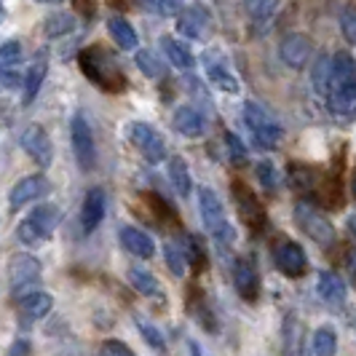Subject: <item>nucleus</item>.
Returning a JSON list of instances; mask_svg holds the SVG:
<instances>
[{
  "mask_svg": "<svg viewBox=\"0 0 356 356\" xmlns=\"http://www.w3.org/2000/svg\"><path fill=\"white\" fill-rule=\"evenodd\" d=\"M327 102L335 113H354L356 110V62L348 51H338L330 62V81H327Z\"/></svg>",
  "mask_w": 356,
  "mask_h": 356,
  "instance_id": "f257e3e1",
  "label": "nucleus"
},
{
  "mask_svg": "<svg viewBox=\"0 0 356 356\" xmlns=\"http://www.w3.org/2000/svg\"><path fill=\"white\" fill-rule=\"evenodd\" d=\"M244 124L250 126V134L254 145L263 147V150H273L276 145L282 143V137H284L282 124L260 102H252V99L244 102Z\"/></svg>",
  "mask_w": 356,
  "mask_h": 356,
  "instance_id": "f03ea898",
  "label": "nucleus"
},
{
  "mask_svg": "<svg viewBox=\"0 0 356 356\" xmlns=\"http://www.w3.org/2000/svg\"><path fill=\"white\" fill-rule=\"evenodd\" d=\"M198 209H201V220H204L207 231L212 233L217 241L231 244L233 238H236V233H233V228L228 225L222 201L217 198V193H214L212 188H201V191H198Z\"/></svg>",
  "mask_w": 356,
  "mask_h": 356,
  "instance_id": "7ed1b4c3",
  "label": "nucleus"
},
{
  "mask_svg": "<svg viewBox=\"0 0 356 356\" xmlns=\"http://www.w3.org/2000/svg\"><path fill=\"white\" fill-rule=\"evenodd\" d=\"M126 137H129V143L143 153L145 161L159 163V161L166 159V143H163V137H161L150 124H145V121H131L129 129H126Z\"/></svg>",
  "mask_w": 356,
  "mask_h": 356,
  "instance_id": "20e7f679",
  "label": "nucleus"
},
{
  "mask_svg": "<svg viewBox=\"0 0 356 356\" xmlns=\"http://www.w3.org/2000/svg\"><path fill=\"white\" fill-rule=\"evenodd\" d=\"M70 137H72V150H75V161L83 172H89L97 161V147H94V131H91L89 121L83 113H75L70 121Z\"/></svg>",
  "mask_w": 356,
  "mask_h": 356,
  "instance_id": "39448f33",
  "label": "nucleus"
},
{
  "mask_svg": "<svg viewBox=\"0 0 356 356\" xmlns=\"http://www.w3.org/2000/svg\"><path fill=\"white\" fill-rule=\"evenodd\" d=\"M295 220H298V225H300L316 244H321V247L335 244V228H332V222L321 212H316L314 207L298 204V207H295Z\"/></svg>",
  "mask_w": 356,
  "mask_h": 356,
  "instance_id": "423d86ee",
  "label": "nucleus"
},
{
  "mask_svg": "<svg viewBox=\"0 0 356 356\" xmlns=\"http://www.w3.org/2000/svg\"><path fill=\"white\" fill-rule=\"evenodd\" d=\"M40 279V263H38L33 254H17L11 260V268H8V284H11V292L14 295H27L30 286L38 284Z\"/></svg>",
  "mask_w": 356,
  "mask_h": 356,
  "instance_id": "0eeeda50",
  "label": "nucleus"
},
{
  "mask_svg": "<svg viewBox=\"0 0 356 356\" xmlns=\"http://www.w3.org/2000/svg\"><path fill=\"white\" fill-rule=\"evenodd\" d=\"M19 145H22V150L30 156V159L35 161L38 166H49L54 159V150H51V140H49V134L43 131V126L38 124H30L24 131H22V137H19Z\"/></svg>",
  "mask_w": 356,
  "mask_h": 356,
  "instance_id": "6e6552de",
  "label": "nucleus"
},
{
  "mask_svg": "<svg viewBox=\"0 0 356 356\" xmlns=\"http://www.w3.org/2000/svg\"><path fill=\"white\" fill-rule=\"evenodd\" d=\"M273 263L276 268L289 276V279H300L305 270H308V260H305V252L300 244H295V241H282V244H276V250H273Z\"/></svg>",
  "mask_w": 356,
  "mask_h": 356,
  "instance_id": "1a4fd4ad",
  "label": "nucleus"
},
{
  "mask_svg": "<svg viewBox=\"0 0 356 356\" xmlns=\"http://www.w3.org/2000/svg\"><path fill=\"white\" fill-rule=\"evenodd\" d=\"M49 193V179L43 177V175H30V177H22L11 188V193H8V204L14 207V209H22V207H27V204H33L38 198H43Z\"/></svg>",
  "mask_w": 356,
  "mask_h": 356,
  "instance_id": "9d476101",
  "label": "nucleus"
},
{
  "mask_svg": "<svg viewBox=\"0 0 356 356\" xmlns=\"http://www.w3.org/2000/svg\"><path fill=\"white\" fill-rule=\"evenodd\" d=\"M279 54H282V62L292 70H300L308 65L311 59V40L303 35V33H289V35L282 40L279 46Z\"/></svg>",
  "mask_w": 356,
  "mask_h": 356,
  "instance_id": "9b49d317",
  "label": "nucleus"
},
{
  "mask_svg": "<svg viewBox=\"0 0 356 356\" xmlns=\"http://www.w3.org/2000/svg\"><path fill=\"white\" fill-rule=\"evenodd\" d=\"M19 62H22V46L17 40H8L6 46H0V83L14 89L19 83H24V78L19 75Z\"/></svg>",
  "mask_w": 356,
  "mask_h": 356,
  "instance_id": "f8f14e48",
  "label": "nucleus"
},
{
  "mask_svg": "<svg viewBox=\"0 0 356 356\" xmlns=\"http://www.w3.org/2000/svg\"><path fill=\"white\" fill-rule=\"evenodd\" d=\"M107 209V198L102 188H91L86 198H83V212H81V222H83V231L91 233L99 228L102 217H105Z\"/></svg>",
  "mask_w": 356,
  "mask_h": 356,
  "instance_id": "ddd939ff",
  "label": "nucleus"
},
{
  "mask_svg": "<svg viewBox=\"0 0 356 356\" xmlns=\"http://www.w3.org/2000/svg\"><path fill=\"white\" fill-rule=\"evenodd\" d=\"M233 282H236V289H238V295L244 298V300H257V295H260V276H257V270L252 266L250 260H238L236 268H233Z\"/></svg>",
  "mask_w": 356,
  "mask_h": 356,
  "instance_id": "4468645a",
  "label": "nucleus"
},
{
  "mask_svg": "<svg viewBox=\"0 0 356 356\" xmlns=\"http://www.w3.org/2000/svg\"><path fill=\"white\" fill-rule=\"evenodd\" d=\"M175 129H177L182 137H191V140H196L201 137L204 131H207V121H204V115L198 113L196 107L191 105H182L175 110Z\"/></svg>",
  "mask_w": 356,
  "mask_h": 356,
  "instance_id": "2eb2a0df",
  "label": "nucleus"
},
{
  "mask_svg": "<svg viewBox=\"0 0 356 356\" xmlns=\"http://www.w3.org/2000/svg\"><path fill=\"white\" fill-rule=\"evenodd\" d=\"M121 241H124V247L131 252L134 257L147 260V257H153V254H156V244H153V238H150L145 231H140V228H134V225H126L124 231H121Z\"/></svg>",
  "mask_w": 356,
  "mask_h": 356,
  "instance_id": "dca6fc26",
  "label": "nucleus"
},
{
  "mask_svg": "<svg viewBox=\"0 0 356 356\" xmlns=\"http://www.w3.org/2000/svg\"><path fill=\"white\" fill-rule=\"evenodd\" d=\"M233 188H236V201H238V207H241V212H244L247 225H252L254 231H260V228H263V222H266V214H263L260 201L252 196L244 185H238V182H236Z\"/></svg>",
  "mask_w": 356,
  "mask_h": 356,
  "instance_id": "f3484780",
  "label": "nucleus"
},
{
  "mask_svg": "<svg viewBox=\"0 0 356 356\" xmlns=\"http://www.w3.org/2000/svg\"><path fill=\"white\" fill-rule=\"evenodd\" d=\"M33 225L38 228V233L43 236V238H49L54 231H56V225H59V220H62V212H59V207H54V204H40L35 207L30 217H27Z\"/></svg>",
  "mask_w": 356,
  "mask_h": 356,
  "instance_id": "a211bd4d",
  "label": "nucleus"
},
{
  "mask_svg": "<svg viewBox=\"0 0 356 356\" xmlns=\"http://www.w3.org/2000/svg\"><path fill=\"white\" fill-rule=\"evenodd\" d=\"M319 298L327 305L340 308V305L346 303V284H343V279L335 276V273H330V270L319 273Z\"/></svg>",
  "mask_w": 356,
  "mask_h": 356,
  "instance_id": "6ab92c4d",
  "label": "nucleus"
},
{
  "mask_svg": "<svg viewBox=\"0 0 356 356\" xmlns=\"http://www.w3.org/2000/svg\"><path fill=\"white\" fill-rule=\"evenodd\" d=\"M161 46H163V51H166V56H169V62L175 65V67H179V70H191L193 65H196V56H193V51L182 43V40H175V38H161Z\"/></svg>",
  "mask_w": 356,
  "mask_h": 356,
  "instance_id": "aec40b11",
  "label": "nucleus"
},
{
  "mask_svg": "<svg viewBox=\"0 0 356 356\" xmlns=\"http://www.w3.org/2000/svg\"><path fill=\"white\" fill-rule=\"evenodd\" d=\"M107 30H110V35L113 40L124 49V51H134L137 49V43H140V35H137V30L121 17H113L107 19Z\"/></svg>",
  "mask_w": 356,
  "mask_h": 356,
  "instance_id": "412c9836",
  "label": "nucleus"
},
{
  "mask_svg": "<svg viewBox=\"0 0 356 356\" xmlns=\"http://www.w3.org/2000/svg\"><path fill=\"white\" fill-rule=\"evenodd\" d=\"M51 308H54V298L49 292H27V295L22 298V314L33 321L49 316Z\"/></svg>",
  "mask_w": 356,
  "mask_h": 356,
  "instance_id": "4be33fe9",
  "label": "nucleus"
},
{
  "mask_svg": "<svg viewBox=\"0 0 356 356\" xmlns=\"http://www.w3.org/2000/svg\"><path fill=\"white\" fill-rule=\"evenodd\" d=\"M204 24H207V11L198 8V6H191L185 8L177 17V30L185 38H198L204 33Z\"/></svg>",
  "mask_w": 356,
  "mask_h": 356,
  "instance_id": "5701e85b",
  "label": "nucleus"
},
{
  "mask_svg": "<svg viewBox=\"0 0 356 356\" xmlns=\"http://www.w3.org/2000/svg\"><path fill=\"white\" fill-rule=\"evenodd\" d=\"M46 75H49V65L40 62V59L27 67V72H24V102L35 99L40 86H43V81H46Z\"/></svg>",
  "mask_w": 356,
  "mask_h": 356,
  "instance_id": "b1692460",
  "label": "nucleus"
},
{
  "mask_svg": "<svg viewBox=\"0 0 356 356\" xmlns=\"http://www.w3.org/2000/svg\"><path fill=\"white\" fill-rule=\"evenodd\" d=\"M311 348H314V356H335L338 354V332L332 327H319L311 338Z\"/></svg>",
  "mask_w": 356,
  "mask_h": 356,
  "instance_id": "393cba45",
  "label": "nucleus"
},
{
  "mask_svg": "<svg viewBox=\"0 0 356 356\" xmlns=\"http://www.w3.org/2000/svg\"><path fill=\"white\" fill-rule=\"evenodd\" d=\"M207 75H209V81L217 89L228 91V94H238V78L222 62H209L207 65Z\"/></svg>",
  "mask_w": 356,
  "mask_h": 356,
  "instance_id": "a878e982",
  "label": "nucleus"
},
{
  "mask_svg": "<svg viewBox=\"0 0 356 356\" xmlns=\"http://www.w3.org/2000/svg\"><path fill=\"white\" fill-rule=\"evenodd\" d=\"M169 179L175 185L179 196H188L191 188H193V179H191V172H188V163L182 159H172L169 161Z\"/></svg>",
  "mask_w": 356,
  "mask_h": 356,
  "instance_id": "bb28decb",
  "label": "nucleus"
},
{
  "mask_svg": "<svg viewBox=\"0 0 356 356\" xmlns=\"http://www.w3.org/2000/svg\"><path fill=\"white\" fill-rule=\"evenodd\" d=\"M129 282H131V286H134L140 295H147V298H153V295H159L161 292L156 276L147 273L145 268H131V270H129Z\"/></svg>",
  "mask_w": 356,
  "mask_h": 356,
  "instance_id": "cd10ccee",
  "label": "nucleus"
},
{
  "mask_svg": "<svg viewBox=\"0 0 356 356\" xmlns=\"http://www.w3.org/2000/svg\"><path fill=\"white\" fill-rule=\"evenodd\" d=\"M279 3H282V0H247L244 6H247V14L252 17L254 24H268L270 17L276 14Z\"/></svg>",
  "mask_w": 356,
  "mask_h": 356,
  "instance_id": "c85d7f7f",
  "label": "nucleus"
},
{
  "mask_svg": "<svg viewBox=\"0 0 356 356\" xmlns=\"http://www.w3.org/2000/svg\"><path fill=\"white\" fill-rule=\"evenodd\" d=\"M72 30H75V17H70V14H54V17H49L46 24H43V33L49 38L70 35Z\"/></svg>",
  "mask_w": 356,
  "mask_h": 356,
  "instance_id": "c756f323",
  "label": "nucleus"
},
{
  "mask_svg": "<svg viewBox=\"0 0 356 356\" xmlns=\"http://www.w3.org/2000/svg\"><path fill=\"white\" fill-rule=\"evenodd\" d=\"M137 327H140L143 338L147 340V346H153L156 351H166V340L161 335V330H156L150 321H145V319H137Z\"/></svg>",
  "mask_w": 356,
  "mask_h": 356,
  "instance_id": "7c9ffc66",
  "label": "nucleus"
},
{
  "mask_svg": "<svg viewBox=\"0 0 356 356\" xmlns=\"http://www.w3.org/2000/svg\"><path fill=\"white\" fill-rule=\"evenodd\" d=\"M163 257H166V266L175 276H185V254L175 247V244H166L163 247Z\"/></svg>",
  "mask_w": 356,
  "mask_h": 356,
  "instance_id": "2f4dec72",
  "label": "nucleus"
},
{
  "mask_svg": "<svg viewBox=\"0 0 356 356\" xmlns=\"http://www.w3.org/2000/svg\"><path fill=\"white\" fill-rule=\"evenodd\" d=\"M134 62H137V67H140L147 78H159L161 72H163V70H161V65H159V59H156L150 51H137Z\"/></svg>",
  "mask_w": 356,
  "mask_h": 356,
  "instance_id": "473e14b6",
  "label": "nucleus"
},
{
  "mask_svg": "<svg viewBox=\"0 0 356 356\" xmlns=\"http://www.w3.org/2000/svg\"><path fill=\"white\" fill-rule=\"evenodd\" d=\"M19 238H22L27 247H38V244H43V241H46V238L38 233V228L30 222V220H24V222L19 225Z\"/></svg>",
  "mask_w": 356,
  "mask_h": 356,
  "instance_id": "72a5a7b5",
  "label": "nucleus"
},
{
  "mask_svg": "<svg viewBox=\"0 0 356 356\" xmlns=\"http://www.w3.org/2000/svg\"><path fill=\"white\" fill-rule=\"evenodd\" d=\"M257 177H260V182L266 185V188H276V169H273V163L270 161H260L257 163Z\"/></svg>",
  "mask_w": 356,
  "mask_h": 356,
  "instance_id": "f704fd0d",
  "label": "nucleus"
},
{
  "mask_svg": "<svg viewBox=\"0 0 356 356\" xmlns=\"http://www.w3.org/2000/svg\"><path fill=\"white\" fill-rule=\"evenodd\" d=\"M102 354L105 356H134V351L121 343V340H107L105 346H102Z\"/></svg>",
  "mask_w": 356,
  "mask_h": 356,
  "instance_id": "c9c22d12",
  "label": "nucleus"
},
{
  "mask_svg": "<svg viewBox=\"0 0 356 356\" xmlns=\"http://www.w3.org/2000/svg\"><path fill=\"white\" fill-rule=\"evenodd\" d=\"M225 140H228V150H231V156H233V161H244L247 159V147L241 145V140L236 137V134H225Z\"/></svg>",
  "mask_w": 356,
  "mask_h": 356,
  "instance_id": "e433bc0d",
  "label": "nucleus"
},
{
  "mask_svg": "<svg viewBox=\"0 0 356 356\" xmlns=\"http://www.w3.org/2000/svg\"><path fill=\"white\" fill-rule=\"evenodd\" d=\"M343 33H346V38L351 43H356V11H346L343 14Z\"/></svg>",
  "mask_w": 356,
  "mask_h": 356,
  "instance_id": "4c0bfd02",
  "label": "nucleus"
},
{
  "mask_svg": "<svg viewBox=\"0 0 356 356\" xmlns=\"http://www.w3.org/2000/svg\"><path fill=\"white\" fill-rule=\"evenodd\" d=\"M150 3H153V8L159 14H177L182 0H150Z\"/></svg>",
  "mask_w": 356,
  "mask_h": 356,
  "instance_id": "58836bf2",
  "label": "nucleus"
},
{
  "mask_svg": "<svg viewBox=\"0 0 356 356\" xmlns=\"http://www.w3.org/2000/svg\"><path fill=\"white\" fill-rule=\"evenodd\" d=\"M72 3H75V8H78V11L83 14V17H89V19L94 17V11H97L91 0H72Z\"/></svg>",
  "mask_w": 356,
  "mask_h": 356,
  "instance_id": "ea45409f",
  "label": "nucleus"
},
{
  "mask_svg": "<svg viewBox=\"0 0 356 356\" xmlns=\"http://www.w3.org/2000/svg\"><path fill=\"white\" fill-rule=\"evenodd\" d=\"M348 270H351V276H354V284H356V252H351V257H348Z\"/></svg>",
  "mask_w": 356,
  "mask_h": 356,
  "instance_id": "a19ab883",
  "label": "nucleus"
},
{
  "mask_svg": "<svg viewBox=\"0 0 356 356\" xmlns=\"http://www.w3.org/2000/svg\"><path fill=\"white\" fill-rule=\"evenodd\" d=\"M348 231L356 236V214H354V217H348Z\"/></svg>",
  "mask_w": 356,
  "mask_h": 356,
  "instance_id": "79ce46f5",
  "label": "nucleus"
},
{
  "mask_svg": "<svg viewBox=\"0 0 356 356\" xmlns=\"http://www.w3.org/2000/svg\"><path fill=\"white\" fill-rule=\"evenodd\" d=\"M191 348H193V356H201V351H198V346H196V343H191Z\"/></svg>",
  "mask_w": 356,
  "mask_h": 356,
  "instance_id": "37998d69",
  "label": "nucleus"
},
{
  "mask_svg": "<svg viewBox=\"0 0 356 356\" xmlns=\"http://www.w3.org/2000/svg\"><path fill=\"white\" fill-rule=\"evenodd\" d=\"M351 191H354V198H356V175H354V179H351Z\"/></svg>",
  "mask_w": 356,
  "mask_h": 356,
  "instance_id": "c03bdc74",
  "label": "nucleus"
},
{
  "mask_svg": "<svg viewBox=\"0 0 356 356\" xmlns=\"http://www.w3.org/2000/svg\"><path fill=\"white\" fill-rule=\"evenodd\" d=\"M40 3H62V0H40Z\"/></svg>",
  "mask_w": 356,
  "mask_h": 356,
  "instance_id": "a18cd8bd",
  "label": "nucleus"
}]
</instances>
